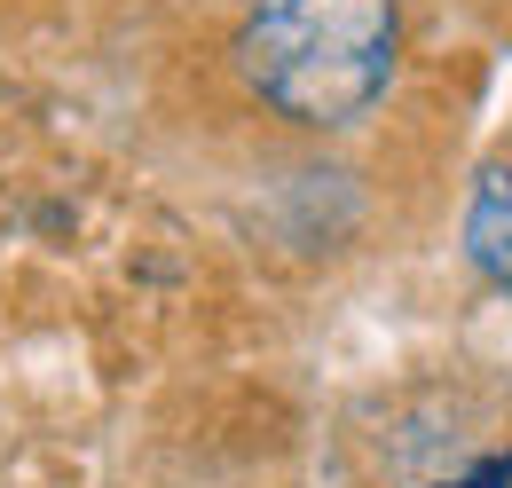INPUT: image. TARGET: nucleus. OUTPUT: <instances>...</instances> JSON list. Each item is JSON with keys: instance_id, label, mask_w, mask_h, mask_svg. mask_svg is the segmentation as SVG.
Returning <instances> with one entry per match:
<instances>
[{"instance_id": "obj_1", "label": "nucleus", "mask_w": 512, "mask_h": 488, "mask_svg": "<svg viewBox=\"0 0 512 488\" xmlns=\"http://www.w3.org/2000/svg\"><path fill=\"white\" fill-rule=\"evenodd\" d=\"M229 71L300 134L363 126L402 71V0H245Z\"/></svg>"}, {"instance_id": "obj_2", "label": "nucleus", "mask_w": 512, "mask_h": 488, "mask_svg": "<svg viewBox=\"0 0 512 488\" xmlns=\"http://www.w3.org/2000/svg\"><path fill=\"white\" fill-rule=\"evenodd\" d=\"M465 252L489 284H512V166H489L465 205Z\"/></svg>"}]
</instances>
